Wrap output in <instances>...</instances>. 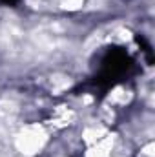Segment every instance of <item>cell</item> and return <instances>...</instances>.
I'll use <instances>...</instances> for the list:
<instances>
[{
	"instance_id": "1",
	"label": "cell",
	"mask_w": 155,
	"mask_h": 157,
	"mask_svg": "<svg viewBox=\"0 0 155 157\" xmlns=\"http://www.w3.org/2000/svg\"><path fill=\"white\" fill-rule=\"evenodd\" d=\"M44 141H46V133L42 132L40 126H28L17 137V148L26 155H33L44 146Z\"/></svg>"
},
{
	"instance_id": "2",
	"label": "cell",
	"mask_w": 155,
	"mask_h": 157,
	"mask_svg": "<svg viewBox=\"0 0 155 157\" xmlns=\"http://www.w3.org/2000/svg\"><path fill=\"white\" fill-rule=\"evenodd\" d=\"M84 6V0H62V7L68 11H77Z\"/></svg>"
}]
</instances>
